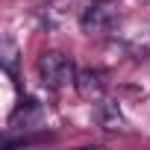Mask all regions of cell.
<instances>
[{"mask_svg":"<svg viewBox=\"0 0 150 150\" xmlns=\"http://www.w3.org/2000/svg\"><path fill=\"white\" fill-rule=\"evenodd\" d=\"M77 68H74V62L59 53V50H44L38 56V77L44 86L50 88H68V86H77Z\"/></svg>","mask_w":150,"mask_h":150,"instance_id":"1","label":"cell"},{"mask_svg":"<svg viewBox=\"0 0 150 150\" xmlns=\"http://www.w3.org/2000/svg\"><path fill=\"white\" fill-rule=\"evenodd\" d=\"M80 27H83V33H88V35H94V33H106V30L112 27V15L94 0L88 9L80 12Z\"/></svg>","mask_w":150,"mask_h":150,"instance_id":"2","label":"cell"},{"mask_svg":"<svg viewBox=\"0 0 150 150\" xmlns=\"http://www.w3.org/2000/svg\"><path fill=\"white\" fill-rule=\"evenodd\" d=\"M77 88H80V94L86 97V100H103V94H106V86H103V77L97 71H80L77 74Z\"/></svg>","mask_w":150,"mask_h":150,"instance_id":"3","label":"cell"},{"mask_svg":"<svg viewBox=\"0 0 150 150\" xmlns=\"http://www.w3.org/2000/svg\"><path fill=\"white\" fill-rule=\"evenodd\" d=\"M97 3H112V0H97Z\"/></svg>","mask_w":150,"mask_h":150,"instance_id":"4","label":"cell"}]
</instances>
